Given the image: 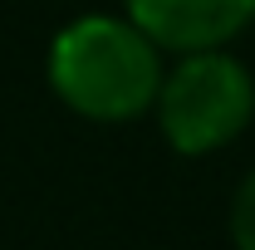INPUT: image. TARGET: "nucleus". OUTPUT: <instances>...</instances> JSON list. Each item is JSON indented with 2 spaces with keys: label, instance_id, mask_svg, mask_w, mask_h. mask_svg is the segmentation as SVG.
Segmentation results:
<instances>
[{
  "label": "nucleus",
  "instance_id": "nucleus-3",
  "mask_svg": "<svg viewBox=\"0 0 255 250\" xmlns=\"http://www.w3.org/2000/svg\"><path fill=\"white\" fill-rule=\"evenodd\" d=\"M123 15L162 54L226 49L255 20V0H123Z\"/></svg>",
  "mask_w": 255,
  "mask_h": 250
},
{
  "label": "nucleus",
  "instance_id": "nucleus-1",
  "mask_svg": "<svg viewBox=\"0 0 255 250\" xmlns=\"http://www.w3.org/2000/svg\"><path fill=\"white\" fill-rule=\"evenodd\" d=\"M167 54L128 15H74L49 39L44 79L49 94L84 123H137L152 113Z\"/></svg>",
  "mask_w": 255,
  "mask_h": 250
},
{
  "label": "nucleus",
  "instance_id": "nucleus-2",
  "mask_svg": "<svg viewBox=\"0 0 255 250\" xmlns=\"http://www.w3.org/2000/svg\"><path fill=\"white\" fill-rule=\"evenodd\" d=\"M152 118L167 147L182 157H211L255 123V74L241 54L191 49L162 69Z\"/></svg>",
  "mask_w": 255,
  "mask_h": 250
},
{
  "label": "nucleus",
  "instance_id": "nucleus-4",
  "mask_svg": "<svg viewBox=\"0 0 255 250\" xmlns=\"http://www.w3.org/2000/svg\"><path fill=\"white\" fill-rule=\"evenodd\" d=\"M226 236H231L236 250H255V167L241 177V187H236V196H231Z\"/></svg>",
  "mask_w": 255,
  "mask_h": 250
}]
</instances>
